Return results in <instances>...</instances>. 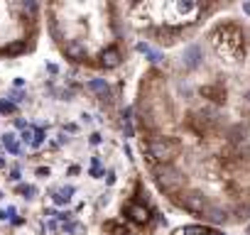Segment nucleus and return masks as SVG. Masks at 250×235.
<instances>
[{"mask_svg": "<svg viewBox=\"0 0 250 235\" xmlns=\"http://www.w3.org/2000/svg\"><path fill=\"white\" fill-rule=\"evenodd\" d=\"M208 235H226V233H218V230H213V233H208Z\"/></svg>", "mask_w": 250, "mask_h": 235, "instance_id": "nucleus-28", "label": "nucleus"}, {"mask_svg": "<svg viewBox=\"0 0 250 235\" xmlns=\"http://www.w3.org/2000/svg\"><path fill=\"white\" fill-rule=\"evenodd\" d=\"M179 235H206V228H201V225H187V228L179 230Z\"/></svg>", "mask_w": 250, "mask_h": 235, "instance_id": "nucleus-14", "label": "nucleus"}, {"mask_svg": "<svg viewBox=\"0 0 250 235\" xmlns=\"http://www.w3.org/2000/svg\"><path fill=\"white\" fill-rule=\"evenodd\" d=\"M120 64H123V52L118 47H108V49L101 52V66L103 69H115Z\"/></svg>", "mask_w": 250, "mask_h": 235, "instance_id": "nucleus-7", "label": "nucleus"}, {"mask_svg": "<svg viewBox=\"0 0 250 235\" xmlns=\"http://www.w3.org/2000/svg\"><path fill=\"white\" fill-rule=\"evenodd\" d=\"M211 44L216 47V52L221 57H238L245 47V37H243V30L238 25H218L213 32H211Z\"/></svg>", "mask_w": 250, "mask_h": 235, "instance_id": "nucleus-1", "label": "nucleus"}, {"mask_svg": "<svg viewBox=\"0 0 250 235\" xmlns=\"http://www.w3.org/2000/svg\"><path fill=\"white\" fill-rule=\"evenodd\" d=\"M155 37H157L160 44H167V47H169V44H174V42L179 39V30L165 25V27H157V30H155Z\"/></svg>", "mask_w": 250, "mask_h": 235, "instance_id": "nucleus-8", "label": "nucleus"}, {"mask_svg": "<svg viewBox=\"0 0 250 235\" xmlns=\"http://www.w3.org/2000/svg\"><path fill=\"white\" fill-rule=\"evenodd\" d=\"M103 179H105V184L110 186V184L115 181V172H113V169H108V172H103Z\"/></svg>", "mask_w": 250, "mask_h": 235, "instance_id": "nucleus-23", "label": "nucleus"}, {"mask_svg": "<svg viewBox=\"0 0 250 235\" xmlns=\"http://www.w3.org/2000/svg\"><path fill=\"white\" fill-rule=\"evenodd\" d=\"M10 181H20V169H13L10 172Z\"/></svg>", "mask_w": 250, "mask_h": 235, "instance_id": "nucleus-25", "label": "nucleus"}, {"mask_svg": "<svg viewBox=\"0 0 250 235\" xmlns=\"http://www.w3.org/2000/svg\"><path fill=\"white\" fill-rule=\"evenodd\" d=\"M243 13H245V15H250V3H243Z\"/></svg>", "mask_w": 250, "mask_h": 235, "instance_id": "nucleus-27", "label": "nucleus"}, {"mask_svg": "<svg viewBox=\"0 0 250 235\" xmlns=\"http://www.w3.org/2000/svg\"><path fill=\"white\" fill-rule=\"evenodd\" d=\"M177 203H179L184 211H189V213H201V215H204V211L211 206V201L204 196V191H196V189L182 191L179 198H177Z\"/></svg>", "mask_w": 250, "mask_h": 235, "instance_id": "nucleus-4", "label": "nucleus"}, {"mask_svg": "<svg viewBox=\"0 0 250 235\" xmlns=\"http://www.w3.org/2000/svg\"><path fill=\"white\" fill-rule=\"evenodd\" d=\"M32 135H35V128H25V130H22V137H20V140H22L25 145H30V142H32Z\"/></svg>", "mask_w": 250, "mask_h": 235, "instance_id": "nucleus-20", "label": "nucleus"}, {"mask_svg": "<svg viewBox=\"0 0 250 235\" xmlns=\"http://www.w3.org/2000/svg\"><path fill=\"white\" fill-rule=\"evenodd\" d=\"M0 198H3V194H0Z\"/></svg>", "mask_w": 250, "mask_h": 235, "instance_id": "nucleus-32", "label": "nucleus"}, {"mask_svg": "<svg viewBox=\"0 0 250 235\" xmlns=\"http://www.w3.org/2000/svg\"><path fill=\"white\" fill-rule=\"evenodd\" d=\"M201 61H204V52H201L199 44H189V47H184V54H182V64H184V69L194 71V69L201 66Z\"/></svg>", "mask_w": 250, "mask_h": 235, "instance_id": "nucleus-6", "label": "nucleus"}, {"mask_svg": "<svg viewBox=\"0 0 250 235\" xmlns=\"http://www.w3.org/2000/svg\"><path fill=\"white\" fill-rule=\"evenodd\" d=\"M20 8H22V13H25V15H30V18H35V15H37V3H22Z\"/></svg>", "mask_w": 250, "mask_h": 235, "instance_id": "nucleus-17", "label": "nucleus"}, {"mask_svg": "<svg viewBox=\"0 0 250 235\" xmlns=\"http://www.w3.org/2000/svg\"><path fill=\"white\" fill-rule=\"evenodd\" d=\"M37 174H40V176H49V169H47V167H40Z\"/></svg>", "mask_w": 250, "mask_h": 235, "instance_id": "nucleus-26", "label": "nucleus"}, {"mask_svg": "<svg viewBox=\"0 0 250 235\" xmlns=\"http://www.w3.org/2000/svg\"><path fill=\"white\" fill-rule=\"evenodd\" d=\"M204 218H206L211 225H221V223L228 218V211H226V208H221V206H216V203H211V206L204 211Z\"/></svg>", "mask_w": 250, "mask_h": 235, "instance_id": "nucleus-10", "label": "nucleus"}, {"mask_svg": "<svg viewBox=\"0 0 250 235\" xmlns=\"http://www.w3.org/2000/svg\"><path fill=\"white\" fill-rule=\"evenodd\" d=\"M120 235H133V233H130V230H123V233H120Z\"/></svg>", "mask_w": 250, "mask_h": 235, "instance_id": "nucleus-29", "label": "nucleus"}, {"mask_svg": "<svg viewBox=\"0 0 250 235\" xmlns=\"http://www.w3.org/2000/svg\"><path fill=\"white\" fill-rule=\"evenodd\" d=\"M86 88H88L91 93H96L101 100H110V86L105 83V78H91V81L86 83Z\"/></svg>", "mask_w": 250, "mask_h": 235, "instance_id": "nucleus-9", "label": "nucleus"}, {"mask_svg": "<svg viewBox=\"0 0 250 235\" xmlns=\"http://www.w3.org/2000/svg\"><path fill=\"white\" fill-rule=\"evenodd\" d=\"M18 191H20L25 198H32V196H35V186H18Z\"/></svg>", "mask_w": 250, "mask_h": 235, "instance_id": "nucleus-21", "label": "nucleus"}, {"mask_svg": "<svg viewBox=\"0 0 250 235\" xmlns=\"http://www.w3.org/2000/svg\"><path fill=\"white\" fill-rule=\"evenodd\" d=\"M201 96H213L211 100H226V98H223L226 93H221L218 88H211V86H206V88H201Z\"/></svg>", "mask_w": 250, "mask_h": 235, "instance_id": "nucleus-15", "label": "nucleus"}, {"mask_svg": "<svg viewBox=\"0 0 250 235\" xmlns=\"http://www.w3.org/2000/svg\"><path fill=\"white\" fill-rule=\"evenodd\" d=\"M64 54L69 59H74V61H81V59H86V47H81L79 42H69L64 47Z\"/></svg>", "mask_w": 250, "mask_h": 235, "instance_id": "nucleus-11", "label": "nucleus"}, {"mask_svg": "<svg viewBox=\"0 0 250 235\" xmlns=\"http://www.w3.org/2000/svg\"><path fill=\"white\" fill-rule=\"evenodd\" d=\"M3 145H5V150L10 152V155H20V142L15 140V135H3Z\"/></svg>", "mask_w": 250, "mask_h": 235, "instance_id": "nucleus-13", "label": "nucleus"}, {"mask_svg": "<svg viewBox=\"0 0 250 235\" xmlns=\"http://www.w3.org/2000/svg\"><path fill=\"white\" fill-rule=\"evenodd\" d=\"M0 113H5V115H10V113H15V105H13L10 100H0Z\"/></svg>", "mask_w": 250, "mask_h": 235, "instance_id": "nucleus-19", "label": "nucleus"}, {"mask_svg": "<svg viewBox=\"0 0 250 235\" xmlns=\"http://www.w3.org/2000/svg\"><path fill=\"white\" fill-rule=\"evenodd\" d=\"M147 57H150V61H152V64H160V61H162V54H160V52H152V49H150V52H147Z\"/></svg>", "mask_w": 250, "mask_h": 235, "instance_id": "nucleus-22", "label": "nucleus"}, {"mask_svg": "<svg viewBox=\"0 0 250 235\" xmlns=\"http://www.w3.org/2000/svg\"><path fill=\"white\" fill-rule=\"evenodd\" d=\"M42 142H44V130L42 128H35V135H32V147H42Z\"/></svg>", "mask_w": 250, "mask_h": 235, "instance_id": "nucleus-16", "label": "nucleus"}, {"mask_svg": "<svg viewBox=\"0 0 250 235\" xmlns=\"http://www.w3.org/2000/svg\"><path fill=\"white\" fill-rule=\"evenodd\" d=\"M125 213H128V218L133 220V223H138V225H147L150 223V208L145 206V203H140V201H130L128 206H125Z\"/></svg>", "mask_w": 250, "mask_h": 235, "instance_id": "nucleus-5", "label": "nucleus"}, {"mask_svg": "<svg viewBox=\"0 0 250 235\" xmlns=\"http://www.w3.org/2000/svg\"><path fill=\"white\" fill-rule=\"evenodd\" d=\"M248 235H250V228H248Z\"/></svg>", "mask_w": 250, "mask_h": 235, "instance_id": "nucleus-31", "label": "nucleus"}, {"mask_svg": "<svg viewBox=\"0 0 250 235\" xmlns=\"http://www.w3.org/2000/svg\"><path fill=\"white\" fill-rule=\"evenodd\" d=\"M143 152L147 155V159L157 167V164H172L179 152H182V142L174 137H155L150 142H143Z\"/></svg>", "mask_w": 250, "mask_h": 235, "instance_id": "nucleus-2", "label": "nucleus"}, {"mask_svg": "<svg viewBox=\"0 0 250 235\" xmlns=\"http://www.w3.org/2000/svg\"><path fill=\"white\" fill-rule=\"evenodd\" d=\"M20 52H25V44L22 42H15V44L5 47V54H20Z\"/></svg>", "mask_w": 250, "mask_h": 235, "instance_id": "nucleus-18", "label": "nucleus"}, {"mask_svg": "<svg viewBox=\"0 0 250 235\" xmlns=\"http://www.w3.org/2000/svg\"><path fill=\"white\" fill-rule=\"evenodd\" d=\"M248 100H250V93H248Z\"/></svg>", "mask_w": 250, "mask_h": 235, "instance_id": "nucleus-30", "label": "nucleus"}, {"mask_svg": "<svg viewBox=\"0 0 250 235\" xmlns=\"http://www.w3.org/2000/svg\"><path fill=\"white\" fill-rule=\"evenodd\" d=\"M155 181L162 191L174 194L184 186V174L174 167V164H157L155 167Z\"/></svg>", "mask_w": 250, "mask_h": 235, "instance_id": "nucleus-3", "label": "nucleus"}, {"mask_svg": "<svg viewBox=\"0 0 250 235\" xmlns=\"http://www.w3.org/2000/svg\"><path fill=\"white\" fill-rule=\"evenodd\" d=\"M88 142H91V145H101V135H98V133H93V135L88 137Z\"/></svg>", "mask_w": 250, "mask_h": 235, "instance_id": "nucleus-24", "label": "nucleus"}, {"mask_svg": "<svg viewBox=\"0 0 250 235\" xmlns=\"http://www.w3.org/2000/svg\"><path fill=\"white\" fill-rule=\"evenodd\" d=\"M71 196H74V186H64V189H59V191L52 194V201L59 203V206H64V203L71 201Z\"/></svg>", "mask_w": 250, "mask_h": 235, "instance_id": "nucleus-12", "label": "nucleus"}]
</instances>
